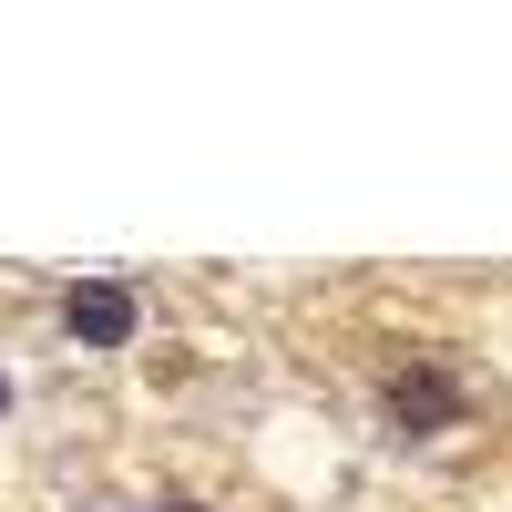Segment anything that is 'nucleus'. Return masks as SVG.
Returning <instances> with one entry per match:
<instances>
[{
  "instance_id": "nucleus-3",
  "label": "nucleus",
  "mask_w": 512,
  "mask_h": 512,
  "mask_svg": "<svg viewBox=\"0 0 512 512\" xmlns=\"http://www.w3.org/2000/svg\"><path fill=\"white\" fill-rule=\"evenodd\" d=\"M0 420H11V369H0Z\"/></svg>"
},
{
  "instance_id": "nucleus-1",
  "label": "nucleus",
  "mask_w": 512,
  "mask_h": 512,
  "mask_svg": "<svg viewBox=\"0 0 512 512\" xmlns=\"http://www.w3.org/2000/svg\"><path fill=\"white\" fill-rule=\"evenodd\" d=\"M134 328H144V297L123 277H72L62 287V338L72 349H134Z\"/></svg>"
},
{
  "instance_id": "nucleus-2",
  "label": "nucleus",
  "mask_w": 512,
  "mask_h": 512,
  "mask_svg": "<svg viewBox=\"0 0 512 512\" xmlns=\"http://www.w3.org/2000/svg\"><path fill=\"white\" fill-rule=\"evenodd\" d=\"M379 410H390L410 441H431V431H451V420H461V379H451L441 359H410V369L379 379Z\"/></svg>"
},
{
  "instance_id": "nucleus-4",
  "label": "nucleus",
  "mask_w": 512,
  "mask_h": 512,
  "mask_svg": "<svg viewBox=\"0 0 512 512\" xmlns=\"http://www.w3.org/2000/svg\"><path fill=\"white\" fill-rule=\"evenodd\" d=\"M154 512H205V502H154Z\"/></svg>"
}]
</instances>
